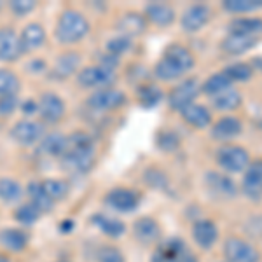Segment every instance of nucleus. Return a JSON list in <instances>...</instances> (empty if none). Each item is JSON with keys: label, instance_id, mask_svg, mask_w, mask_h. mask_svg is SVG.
Returning a JSON list of instances; mask_svg holds the SVG:
<instances>
[{"label": "nucleus", "instance_id": "obj_1", "mask_svg": "<svg viewBox=\"0 0 262 262\" xmlns=\"http://www.w3.org/2000/svg\"><path fill=\"white\" fill-rule=\"evenodd\" d=\"M69 138L65 154L60 158L61 168L72 175H84L91 171V168L96 163V149L95 142L84 131H75Z\"/></svg>", "mask_w": 262, "mask_h": 262}, {"label": "nucleus", "instance_id": "obj_2", "mask_svg": "<svg viewBox=\"0 0 262 262\" xmlns=\"http://www.w3.org/2000/svg\"><path fill=\"white\" fill-rule=\"evenodd\" d=\"M196 65L192 51L184 44L173 42L164 49L161 60L154 67V77L163 82H173L184 77Z\"/></svg>", "mask_w": 262, "mask_h": 262}, {"label": "nucleus", "instance_id": "obj_3", "mask_svg": "<svg viewBox=\"0 0 262 262\" xmlns=\"http://www.w3.org/2000/svg\"><path fill=\"white\" fill-rule=\"evenodd\" d=\"M90 33V21L81 11L77 9H65L58 18L54 35L60 44L70 46L81 42Z\"/></svg>", "mask_w": 262, "mask_h": 262}, {"label": "nucleus", "instance_id": "obj_4", "mask_svg": "<svg viewBox=\"0 0 262 262\" xmlns=\"http://www.w3.org/2000/svg\"><path fill=\"white\" fill-rule=\"evenodd\" d=\"M215 159H217L219 168L224 170V173H231V175L243 173L250 164L248 150L236 143H222L215 152Z\"/></svg>", "mask_w": 262, "mask_h": 262}, {"label": "nucleus", "instance_id": "obj_5", "mask_svg": "<svg viewBox=\"0 0 262 262\" xmlns=\"http://www.w3.org/2000/svg\"><path fill=\"white\" fill-rule=\"evenodd\" d=\"M117 82V72L105 69L100 65L84 67L77 72V84L82 90H105V88H114Z\"/></svg>", "mask_w": 262, "mask_h": 262}, {"label": "nucleus", "instance_id": "obj_6", "mask_svg": "<svg viewBox=\"0 0 262 262\" xmlns=\"http://www.w3.org/2000/svg\"><path fill=\"white\" fill-rule=\"evenodd\" d=\"M200 93H201V82L196 77H187L168 93V105H170L173 111L180 112L187 105L194 103V100L198 98Z\"/></svg>", "mask_w": 262, "mask_h": 262}, {"label": "nucleus", "instance_id": "obj_7", "mask_svg": "<svg viewBox=\"0 0 262 262\" xmlns=\"http://www.w3.org/2000/svg\"><path fill=\"white\" fill-rule=\"evenodd\" d=\"M65 101L56 93L46 91L37 100V114L40 116L44 124H58L65 117Z\"/></svg>", "mask_w": 262, "mask_h": 262}, {"label": "nucleus", "instance_id": "obj_8", "mask_svg": "<svg viewBox=\"0 0 262 262\" xmlns=\"http://www.w3.org/2000/svg\"><path fill=\"white\" fill-rule=\"evenodd\" d=\"M126 95L121 90L116 88H105V90L93 91L88 98L86 105L96 112H107V111H117L122 105H126Z\"/></svg>", "mask_w": 262, "mask_h": 262}, {"label": "nucleus", "instance_id": "obj_9", "mask_svg": "<svg viewBox=\"0 0 262 262\" xmlns=\"http://www.w3.org/2000/svg\"><path fill=\"white\" fill-rule=\"evenodd\" d=\"M11 137L23 147L35 145V143H40L42 138L46 137V126L40 121L21 119L12 126Z\"/></svg>", "mask_w": 262, "mask_h": 262}, {"label": "nucleus", "instance_id": "obj_10", "mask_svg": "<svg viewBox=\"0 0 262 262\" xmlns=\"http://www.w3.org/2000/svg\"><path fill=\"white\" fill-rule=\"evenodd\" d=\"M224 257L227 262H259V250L243 238L229 236L224 242Z\"/></svg>", "mask_w": 262, "mask_h": 262}, {"label": "nucleus", "instance_id": "obj_11", "mask_svg": "<svg viewBox=\"0 0 262 262\" xmlns=\"http://www.w3.org/2000/svg\"><path fill=\"white\" fill-rule=\"evenodd\" d=\"M212 16L213 11L210 6H206V4H191L187 9L182 12L180 27L187 33H196L210 23Z\"/></svg>", "mask_w": 262, "mask_h": 262}, {"label": "nucleus", "instance_id": "obj_12", "mask_svg": "<svg viewBox=\"0 0 262 262\" xmlns=\"http://www.w3.org/2000/svg\"><path fill=\"white\" fill-rule=\"evenodd\" d=\"M242 192L247 200L253 203L262 200V159L250 161L248 168L243 171Z\"/></svg>", "mask_w": 262, "mask_h": 262}, {"label": "nucleus", "instance_id": "obj_13", "mask_svg": "<svg viewBox=\"0 0 262 262\" xmlns=\"http://www.w3.org/2000/svg\"><path fill=\"white\" fill-rule=\"evenodd\" d=\"M205 184L208 192L212 194L217 200L229 201L234 200L238 196V187L232 182L226 173H219V171H208L205 175Z\"/></svg>", "mask_w": 262, "mask_h": 262}, {"label": "nucleus", "instance_id": "obj_14", "mask_svg": "<svg viewBox=\"0 0 262 262\" xmlns=\"http://www.w3.org/2000/svg\"><path fill=\"white\" fill-rule=\"evenodd\" d=\"M243 133V122L242 119L234 116H222L221 119H217L210 128V137L215 142L227 143L234 138H238Z\"/></svg>", "mask_w": 262, "mask_h": 262}, {"label": "nucleus", "instance_id": "obj_15", "mask_svg": "<svg viewBox=\"0 0 262 262\" xmlns=\"http://www.w3.org/2000/svg\"><path fill=\"white\" fill-rule=\"evenodd\" d=\"M105 203L111 208L117 210V212L129 213L133 210H137V206L140 205V194L128 187H116L107 192Z\"/></svg>", "mask_w": 262, "mask_h": 262}, {"label": "nucleus", "instance_id": "obj_16", "mask_svg": "<svg viewBox=\"0 0 262 262\" xmlns=\"http://www.w3.org/2000/svg\"><path fill=\"white\" fill-rule=\"evenodd\" d=\"M191 255L187 245L179 238H170L159 243L158 250L152 255V262H185Z\"/></svg>", "mask_w": 262, "mask_h": 262}, {"label": "nucleus", "instance_id": "obj_17", "mask_svg": "<svg viewBox=\"0 0 262 262\" xmlns=\"http://www.w3.org/2000/svg\"><path fill=\"white\" fill-rule=\"evenodd\" d=\"M25 54L19 35L9 27L0 28V61L14 63Z\"/></svg>", "mask_w": 262, "mask_h": 262}, {"label": "nucleus", "instance_id": "obj_18", "mask_svg": "<svg viewBox=\"0 0 262 262\" xmlns=\"http://www.w3.org/2000/svg\"><path fill=\"white\" fill-rule=\"evenodd\" d=\"M133 236L140 245L150 247L161 239V226L152 217H140L133 224Z\"/></svg>", "mask_w": 262, "mask_h": 262}, {"label": "nucleus", "instance_id": "obj_19", "mask_svg": "<svg viewBox=\"0 0 262 262\" xmlns=\"http://www.w3.org/2000/svg\"><path fill=\"white\" fill-rule=\"evenodd\" d=\"M192 239L196 242V245L203 250H210L215 247V243L219 242V227L217 224L210 219H201L192 224L191 229Z\"/></svg>", "mask_w": 262, "mask_h": 262}, {"label": "nucleus", "instance_id": "obj_20", "mask_svg": "<svg viewBox=\"0 0 262 262\" xmlns=\"http://www.w3.org/2000/svg\"><path fill=\"white\" fill-rule=\"evenodd\" d=\"M116 28L119 30V33L122 37H140L143 33L147 32L149 28V23H147L145 16L140 14V12H135V11H129L126 14H122L119 21H117Z\"/></svg>", "mask_w": 262, "mask_h": 262}, {"label": "nucleus", "instance_id": "obj_21", "mask_svg": "<svg viewBox=\"0 0 262 262\" xmlns=\"http://www.w3.org/2000/svg\"><path fill=\"white\" fill-rule=\"evenodd\" d=\"M259 37H248V35H238V33H227L221 40V49L226 54L231 56H242V54L248 53L255 46H259Z\"/></svg>", "mask_w": 262, "mask_h": 262}, {"label": "nucleus", "instance_id": "obj_22", "mask_svg": "<svg viewBox=\"0 0 262 262\" xmlns=\"http://www.w3.org/2000/svg\"><path fill=\"white\" fill-rule=\"evenodd\" d=\"M180 117L184 119L185 124L192 126V128H196V129L208 128V126H212V121H213L210 108L200 103H191L185 108H182Z\"/></svg>", "mask_w": 262, "mask_h": 262}, {"label": "nucleus", "instance_id": "obj_23", "mask_svg": "<svg viewBox=\"0 0 262 262\" xmlns=\"http://www.w3.org/2000/svg\"><path fill=\"white\" fill-rule=\"evenodd\" d=\"M81 67V54L77 51H67V53L60 54L56 58V63L53 67V77L54 79H69L70 75H74Z\"/></svg>", "mask_w": 262, "mask_h": 262}, {"label": "nucleus", "instance_id": "obj_24", "mask_svg": "<svg viewBox=\"0 0 262 262\" xmlns=\"http://www.w3.org/2000/svg\"><path fill=\"white\" fill-rule=\"evenodd\" d=\"M143 16H145L147 23H152L159 28H164V27H170L173 21H175L177 12L171 6H168V4H149V6L145 7Z\"/></svg>", "mask_w": 262, "mask_h": 262}, {"label": "nucleus", "instance_id": "obj_25", "mask_svg": "<svg viewBox=\"0 0 262 262\" xmlns=\"http://www.w3.org/2000/svg\"><path fill=\"white\" fill-rule=\"evenodd\" d=\"M21 46H23L25 53H32V51L40 49L42 46L46 44V30L40 23L33 21V23H28L27 27L23 28L19 35Z\"/></svg>", "mask_w": 262, "mask_h": 262}, {"label": "nucleus", "instance_id": "obj_26", "mask_svg": "<svg viewBox=\"0 0 262 262\" xmlns=\"http://www.w3.org/2000/svg\"><path fill=\"white\" fill-rule=\"evenodd\" d=\"M229 33L259 37L262 35V18H232L227 25Z\"/></svg>", "mask_w": 262, "mask_h": 262}, {"label": "nucleus", "instance_id": "obj_27", "mask_svg": "<svg viewBox=\"0 0 262 262\" xmlns=\"http://www.w3.org/2000/svg\"><path fill=\"white\" fill-rule=\"evenodd\" d=\"M67 145H69V138L65 137L63 133H46V137L40 140L39 150L42 154L53 156V158H61L67 150Z\"/></svg>", "mask_w": 262, "mask_h": 262}, {"label": "nucleus", "instance_id": "obj_28", "mask_svg": "<svg viewBox=\"0 0 262 262\" xmlns=\"http://www.w3.org/2000/svg\"><path fill=\"white\" fill-rule=\"evenodd\" d=\"M242 103H243L242 93L238 90H234V88H229V90H226L224 93H221V95L212 98L213 108H217V111H221V112H232L242 107Z\"/></svg>", "mask_w": 262, "mask_h": 262}, {"label": "nucleus", "instance_id": "obj_29", "mask_svg": "<svg viewBox=\"0 0 262 262\" xmlns=\"http://www.w3.org/2000/svg\"><path fill=\"white\" fill-rule=\"evenodd\" d=\"M229 88H232V82L229 81V77H227L224 72H217V74H213L212 77H208L201 84V93H205L206 96L213 98V96L221 95V93L229 90Z\"/></svg>", "mask_w": 262, "mask_h": 262}, {"label": "nucleus", "instance_id": "obj_30", "mask_svg": "<svg viewBox=\"0 0 262 262\" xmlns=\"http://www.w3.org/2000/svg\"><path fill=\"white\" fill-rule=\"evenodd\" d=\"M0 245L11 252H19L28 245V236L21 229H4L0 231Z\"/></svg>", "mask_w": 262, "mask_h": 262}, {"label": "nucleus", "instance_id": "obj_31", "mask_svg": "<svg viewBox=\"0 0 262 262\" xmlns=\"http://www.w3.org/2000/svg\"><path fill=\"white\" fill-rule=\"evenodd\" d=\"M28 196H30V205L35 206L40 213H48L54 205V201L44 192L40 182H32L28 185Z\"/></svg>", "mask_w": 262, "mask_h": 262}, {"label": "nucleus", "instance_id": "obj_32", "mask_svg": "<svg viewBox=\"0 0 262 262\" xmlns=\"http://www.w3.org/2000/svg\"><path fill=\"white\" fill-rule=\"evenodd\" d=\"M21 90L19 77L9 69H0V98L18 96Z\"/></svg>", "mask_w": 262, "mask_h": 262}, {"label": "nucleus", "instance_id": "obj_33", "mask_svg": "<svg viewBox=\"0 0 262 262\" xmlns=\"http://www.w3.org/2000/svg\"><path fill=\"white\" fill-rule=\"evenodd\" d=\"M138 103L143 108H152L163 100V91L156 84H140L138 88Z\"/></svg>", "mask_w": 262, "mask_h": 262}, {"label": "nucleus", "instance_id": "obj_34", "mask_svg": "<svg viewBox=\"0 0 262 262\" xmlns=\"http://www.w3.org/2000/svg\"><path fill=\"white\" fill-rule=\"evenodd\" d=\"M40 185H42V189H44V192L48 194L54 203L65 200L70 192L69 182L61 180V179H48V180L40 182Z\"/></svg>", "mask_w": 262, "mask_h": 262}, {"label": "nucleus", "instance_id": "obj_35", "mask_svg": "<svg viewBox=\"0 0 262 262\" xmlns=\"http://www.w3.org/2000/svg\"><path fill=\"white\" fill-rule=\"evenodd\" d=\"M23 196V187L18 180L4 177L0 179V200L4 203H18Z\"/></svg>", "mask_w": 262, "mask_h": 262}, {"label": "nucleus", "instance_id": "obj_36", "mask_svg": "<svg viewBox=\"0 0 262 262\" xmlns=\"http://www.w3.org/2000/svg\"><path fill=\"white\" fill-rule=\"evenodd\" d=\"M156 145L163 152H175L182 145V138L175 129L164 128L159 129L158 135H156Z\"/></svg>", "mask_w": 262, "mask_h": 262}, {"label": "nucleus", "instance_id": "obj_37", "mask_svg": "<svg viewBox=\"0 0 262 262\" xmlns=\"http://www.w3.org/2000/svg\"><path fill=\"white\" fill-rule=\"evenodd\" d=\"M222 72L229 77L231 82H247L253 77L252 63H245V61L232 63V65L226 67Z\"/></svg>", "mask_w": 262, "mask_h": 262}, {"label": "nucleus", "instance_id": "obj_38", "mask_svg": "<svg viewBox=\"0 0 262 262\" xmlns=\"http://www.w3.org/2000/svg\"><path fill=\"white\" fill-rule=\"evenodd\" d=\"M222 7L231 14H247L262 9V0H224Z\"/></svg>", "mask_w": 262, "mask_h": 262}, {"label": "nucleus", "instance_id": "obj_39", "mask_svg": "<svg viewBox=\"0 0 262 262\" xmlns=\"http://www.w3.org/2000/svg\"><path fill=\"white\" fill-rule=\"evenodd\" d=\"M93 222H95L105 234L112 236V238H117V236H121L122 232H124V224L121 221H117V219L105 217V215H95Z\"/></svg>", "mask_w": 262, "mask_h": 262}, {"label": "nucleus", "instance_id": "obj_40", "mask_svg": "<svg viewBox=\"0 0 262 262\" xmlns=\"http://www.w3.org/2000/svg\"><path fill=\"white\" fill-rule=\"evenodd\" d=\"M143 180L149 187L158 189V191H166L170 187V180H168L166 173L159 170V168H149L143 175Z\"/></svg>", "mask_w": 262, "mask_h": 262}, {"label": "nucleus", "instance_id": "obj_41", "mask_svg": "<svg viewBox=\"0 0 262 262\" xmlns=\"http://www.w3.org/2000/svg\"><path fill=\"white\" fill-rule=\"evenodd\" d=\"M16 221L19 224H25V226H32V224H35L39 221L40 217V212L35 208L33 205L30 203H25V205H21L18 210H16Z\"/></svg>", "mask_w": 262, "mask_h": 262}, {"label": "nucleus", "instance_id": "obj_42", "mask_svg": "<svg viewBox=\"0 0 262 262\" xmlns=\"http://www.w3.org/2000/svg\"><path fill=\"white\" fill-rule=\"evenodd\" d=\"M243 231L247 232L248 238L262 242V215H252L243 224Z\"/></svg>", "mask_w": 262, "mask_h": 262}, {"label": "nucleus", "instance_id": "obj_43", "mask_svg": "<svg viewBox=\"0 0 262 262\" xmlns=\"http://www.w3.org/2000/svg\"><path fill=\"white\" fill-rule=\"evenodd\" d=\"M96 259H98V262H124V255L117 247L103 245V247H100Z\"/></svg>", "mask_w": 262, "mask_h": 262}, {"label": "nucleus", "instance_id": "obj_44", "mask_svg": "<svg viewBox=\"0 0 262 262\" xmlns=\"http://www.w3.org/2000/svg\"><path fill=\"white\" fill-rule=\"evenodd\" d=\"M129 49H131V39H128V37L119 35L107 42V53L114 54V56H121V54L128 53Z\"/></svg>", "mask_w": 262, "mask_h": 262}, {"label": "nucleus", "instance_id": "obj_45", "mask_svg": "<svg viewBox=\"0 0 262 262\" xmlns=\"http://www.w3.org/2000/svg\"><path fill=\"white\" fill-rule=\"evenodd\" d=\"M35 6H37V2H33V0H14V2L9 4L12 12L18 16H25V14H28V12H32L35 9Z\"/></svg>", "mask_w": 262, "mask_h": 262}, {"label": "nucleus", "instance_id": "obj_46", "mask_svg": "<svg viewBox=\"0 0 262 262\" xmlns=\"http://www.w3.org/2000/svg\"><path fill=\"white\" fill-rule=\"evenodd\" d=\"M18 107V96H7L0 98V117H9Z\"/></svg>", "mask_w": 262, "mask_h": 262}, {"label": "nucleus", "instance_id": "obj_47", "mask_svg": "<svg viewBox=\"0 0 262 262\" xmlns=\"http://www.w3.org/2000/svg\"><path fill=\"white\" fill-rule=\"evenodd\" d=\"M21 111H23V114L27 116V119H28V117L33 116V114H37V101L35 100L25 101V103L21 105Z\"/></svg>", "mask_w": 262, "mask_h": 262}, {"label": "nucleus", "instance_id": "obj_48", "mask_svg": "<svg viewBox=\"0 0 262 262\" xmlns=\"http://www.w3.org/2000/svg\"><path fill=\"white\" fill-rule=\"evenodd\" d=\"M252 67H253V70H262V56H257L255 60H253V63H252Z\"/></svg>", "mask_w": 262, "mask_h": 262}, {"label": "nucleus", "instance_id": "obj_49", "mask_svg": "<svg viewBox=\"0 0 262 262\" xmlns=\"http://www.w3.org/2000/svg\"><path fill=\"white\" fill-rule=\"evenodd\" d=\"M0 262H12L7 255H0Z\"/></svg>", "mask_w": 262, "mask_h": 262}]
</instances>
